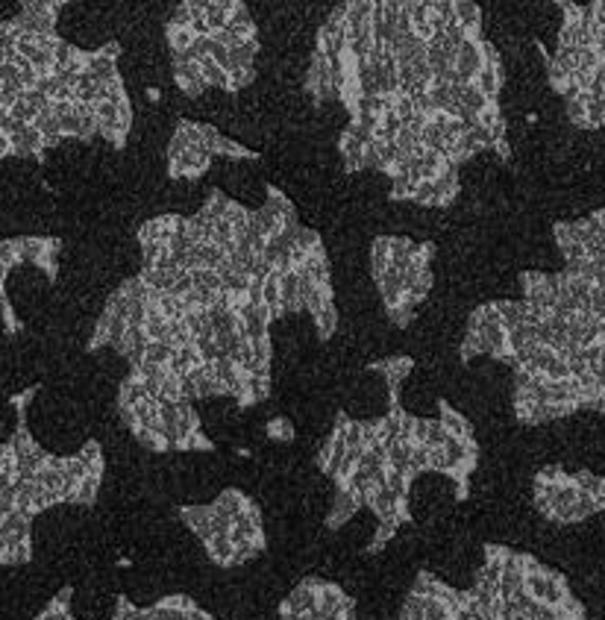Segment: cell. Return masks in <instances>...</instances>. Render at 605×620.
I'll use <instances>...</instances> for the list:
<instances>
[{
    "label": "cell",
    "instance_id": "cell-1",
    "mask_svg": "<svg viewBox=\"0 0 605 620\" xmlns=\"http://www.w3.org/2000/svg\"><path fill=\"white\" fill-rule=\"evenodd\" d=\"M553 238L565 268L549 271L553 303L532 330L535 341L567 365V383L512 397L514 418L529 429L582 412L605 418V206L558 220Z\"/></svg>",
    "mask_w": 605,
    "mask_h": 620
},
{
    "label": "cell",
    "instance_id": "cell-2",
    "mask_svg": "<svg viewBox=\"0 0 605 620\" xmlns=\"http://www.w3.org/2000/svg\"><path fill=\"white\" fill-rule=\"evenodd\" d=\"M397 615L400 620H588L565 573L508 544H482L467 588L418 571Z\"/></svg>",
    "mask_w": 605,
    "mask_h": 620
},
{
    "label": "cell",
    "instance_id": "cell-3",
    "mask_svg": "<svg viewBox=\"0 0 605 620\" xmlns=\"http://www.w3.org/2000/svg\"><path fill=\"white\" fill-rule=\"evenodd\" d=\"M529 500L553 527H579L605 512V474L544 465L529 479Z\"/></svg>",
    "mask_w": 605,
    "mask_h": 620
},
{
    "label": "cell",
    "instance_id": "cell-4",
    "mask_svg": "<svg viewBox=\"0 0 605 620\" xmlns=\"http://www.w3.org/2000/svg\"><path fill=\"white\" fill-rule=\"evenodd\" d=\"M264 435L271 438V444H294L297 438V424L289 415H273L268 424H264Z\"/></svg>",
    "mask_w": 605,
    "mask_h": 620
},
{
    "label": "cell",
    "instance_id": "cell-5",
    "mask_svg": "<svg viewBox=\"0 0 605 620\" xmlns=\"http://www.w3.org/2000/svg\"><path fill=\"white\" fill-rule=\"evenodd\" d=\"M174 356V347H168L165 341H151L147 344V353H144V362L147 365H159V367H168Z\"/></svg>",
    "mask_w": 605,
    "mask_h": 620
},
{
    "label": "cell",
    "instance_id": "cell-6",
    "mask_svg": "<svg viewBox=\"0 0 605 620\" xmlns=\"http://www.w3.org/2000/svg\"><path fill=\"white\" fill-rule=\"evenodd\" d=\"M15 265H21L18 259V241L15 238H0V271L9 274Z\"/></svg>",
    "mask_w": 605,
    "mask_h": 620
},
{
    "label": "cell",
    "instance_id": "cell-7",
    "mask_svg": "<svg viewBox=\"0 0 605 620\" xmlns=\"http://www.w3.org/2000/svg\"><path fill=\"white\" fill-rule=\"evenodd\" d=\"M144 98H147V103H159V100H162V89L147 86V89H144Z\"/></svg>",
    "mask_w": 605,
    "mask_h": 620
}]
</instances>
